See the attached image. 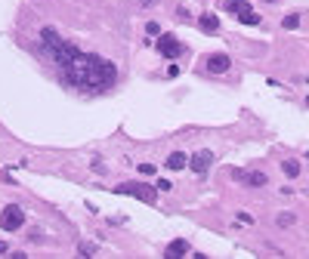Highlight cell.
Segmentation results:
<instances>
[{"label":"cell","instance_id":"6da1fadb","mask_svg":"<svg viewBox=\"0 0 309 259\" xmlns=\"http://www.w3.org/2000/svg\"><path fill=\"white\" fill-rule=\"evenodd\" d=\"M40 47H44V53L56 62V68L62 71L65 83L77 86L83 93H102L118 80V68L108 59L93 56V53H80L75 43L62 40L53 28L40 31Z\"/></svg>","mask_w":309,"mask_h":259},{"label":"cell","instance_id":"7a4b0ae2","mask_svg":"<svg viewBox=\"0 0 309 259\" xmlns=\"http://www.w3.org/2000/svg\"><path fill=\"white\" fill-rule=\"evenodd\" d=\"M115 192L118 194H133L139 200H146V204H154V197H158V189H152L146 182H121Z\"/></svg>","mask_w":309,"mask_h":259},{"label":"cell","instance_id":"3957f363","mask_svg":"<svg viewBox=\"0 0 309 259\" xmlns=\"http://www.w3.org/2000/svg\"><path fill=\"white\" fill-rule=\"evenodd\" d=\"M223 9L235 12L244 25H260V16L254 12V6H250V3H244V0H223Z\"/></svg>","mask_w":309,"mask_h":259},{"label":"cell","instance_id":"277c9868","mask_svg":"<svg viewBox=\"0 0 309 259\" xmlns=\"http://www.w3.org/2000/svg\"><path fill=\"white\" fill-rule=\"evenodd\" d=\"M22 222H25V213H22L19 204L3 207V213H0V228H3V232H19Z\"/></svg>","mask_w":309,"mask_h":259},{"label":"cell","instance_id":"5b68a950","mask_svg":"<svg viewBox=\"0 0 309 259\" xmlns=\"http://www.w3.org/2000/svg\"><path fill=\"white\" fill-rule=\"evenodd\" d=\"M158 53L167 56V59H176V56L186 53V47H182V43H179L173 34H161V37H158Z\"/></svg>","mask_w":309,"mask_h":259},{"label":"cell","instance_id":"8992f818","mask_svg":"<svg viewBox=\"0 0 309 259\" xmlns=\"http://www.w3.org/2000/svg\"><path fill=\"white\" fill-rule=\"evenodd\" d=\"M229 56L226 53H210L207 56V62H204V68L210 71V74H223V71H229Z\"/></svg>","mask_w":309,"mask_h":259},{"label":"cell","instance_id":"52a82bcc","mask_svg":"<svg viewBox=\"0 0 309 259\" xmlns=\"http://www.w3.org/2000/svg\"><path fill=\"white\" fill-rule=\"evenodd\" d=\"M189 164H192V173H207L210 164H214V151H195Z\"/></svg>","mask_w":309,"mask_h":259},{"label":"cell","instance_id":"ba28073f","mask_svg":"<svg viewBox=\"0 0 309 259\" xmlns=\"http://www.w3.org/2000/svg\"><path fill=\"white\" fill-rule=\"evenodd\" d=\"M232 176L238 179V182H244V185H250V189H260V185H266V173H241V170H235Z\"/></svg>","mask_w":309,"mask_h":259},{"label":"cell","instance_id":"9c48e42d","mask_svg":"<svg viewBox=\"0 0 309 259\" xmlns=\"http://www.w3.org/2000/svg\"><path fill=\"white\" fill-rule=\"evenodd\" d=\"M186 253H189V244L182 241V238H176V241L167 244V259H179V256H186Z\"/></svg>","mask_w":309,"mask_h":259},{"label":"cell","instance_id":"30bf717a","mask_svg":"<svg viewBox=\"0 0 309 259\" xmlns=\"http://www.w3.org/2000/svg\"><path fill=\"white\" fill-rule=\"evenodd\" d=\"M198 28H201V31H207V34H217V28H220V19L214 16V12H204V16L198 19Z\"/></svg>","mask_w":309,"mask_h":259},{"label":"cell","instance_id":"8fae6325","mask_svg":"<svg viewBox=\"0 0 309 259\" xmlns=\"http://www.w3.org/2000/svg\"><path fill=\"white\" fill-rule=\"evenodd\" d=\"M186 164H189V157L182 154V151H173L170 157H167V167H170V170H182Z\"/></svg>","mask_w":309,"mask_h":259},{"label":"cell","instance_id":"7c38bea8","mask_svg":"<svg viewBox=\"0 0 309 259\" xmlns=\"http://www.w3.org/2000/svg\"><path fill=\"white\" fill-rule=\"evenodd\" d=\"M282 170H285V176H291V179H294V176H300V164H297V161H285Z\"/></svg>","mask_w":309,"mask_h":259},{"label":"cell","instance_id":"4fadbf2b","mask_svg":"<svg viewBox=\"0 0 309 259\" xmlns=\"http://www.w3.org/2000/svg\"><path fill=\"white\" fill-rule=\"evenodd\" d=\"M278 225H282V228L294 225V213H278Z\"/></svg>","mask_w":309,"mask_h":259},{"label":"cell","instance_id":"5bb4252c","mask_svg":"<svg viewBox=\"0 0 309 259\" xmlns=\"http://www.w3.org/2000/svg\"><path fill=\"white\" fill-rule=\"evenodd\" d=\"M154 189H158V192H170L173 185H170V179H158V185H154Z\"/></svg>","mask_w":309,"mask_h":259},{"label":"cell","instance_id":"9a60e30c","mask_svg":"<svg viewBox=\"0 0 309 259\" xmlns=\"http://www.w3.org/2000/svg\"><path fill=\"white\" fill-rule=\"evenodd\" d=\"M282 25H285V28H288V31H291V28H297V25H300V19H297V16H288V19H285Z\"/></svg>","mask_w":309,"mask_h":259},{"label":"cell","instance_id":"2e32d148","mask_svg":"<svg viewBox=\"0 0 309 259\" xmlns=\"http://www.w3.org/2000/svg\"><path fill=\"white\" fill-rule=\"evenodd\" d=\"M146 31H149V34H161V25H158V22H149Z\"/></svg>","mask_w":309,"mask_h":259},{"label":"cell","instance_id":"e0dca14e","mask_svg":"<svg viewBox=\"0 0 309 259\" xmlns=\"http://www.w3.org/2000/svg\"><path fill=\"white\" fill-rule=\"evenodd\" d=\"M80 253L90 256V253H96V247H93V244H80Z\"/></svg>","mask_w":309,"mask_h":259},{"label":"cell","instance_id":"ac0fdd59","mask_svg":"<svg viewBox=\"0 0 309 259\" xmlns=\"http://www.w3.org/2000/svg\"><path fill=\"white\" fill-rule=\"evenodd\" d=\"M139 173H143V176H152L154 167H152V164H143V167H139Z\"/></svg>","mask_w":309,"mask_h":259},{"label":"cell","instance_id":"d6986e66","mask_svg":"<svg viewBox=\"0 0 309 259\" xmlns=\"http://www.w3.org/2000/svg\"><path fill=\"white\" fill-rule=\"evenodd\" d=\"M0 253H6V244L3 241H0Z\"/></svg>","mask_w":309,"mask_h":259},{"label":"cell","instance_id":"ffe728a7","mask_svg":"<svg viewBox=\"0 0 309 259\" xmlns=\"http://www.w3.org/2000/svg\"><path fill=\"white\" fill-rule=\"evenodd\" d=\"M139 3H143V6H149V3H152V0H139Z\"/></svg>","mask_w":309,"mask_h":259},{"label":"cell","instance_id":"44dd1931","mask_svg":"<svg viewBox=\"0 0 309 259\" xmlns=\"http://www.w3.org/2000/svg\"><path fill=\"white\" fill-rule=\"evenodd\" d=\"M266 3H272V0H266Z\"/></svg>","mask_w":309,"mask_h":259},{"label":"cell","instance_id":"7402d4cb","mask_svg":"<svg viewBox=\"0 0 309 259\" xmlns=\"http://www.w3.org/2000/svg\"><path fill=\"white\" fill-rule=\"evenodd\" d=\"M306 105H309V99H306Z\"/></svg>","mask_w":309,"mask_h":259}]
</instances>
